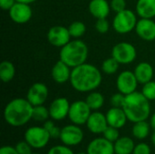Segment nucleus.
Here are the masks:
<instances>
[{"mask_svg":"<svg viewBox=\"0 0 155 154\" xmlns=\"http://www.w3.org/2000/svg\"><path fill=\"white\" fill-rule=\"evenodd\" d=\"M103 76L101 71L94 64L84 63L72 68L70 84L72 87L80 93H90L95 91L102 84Z\"/></svg>","mask_w":155,"mask_h":154,"instance_id":"1","label":"nucleus"},{"mask_svg":"<svg viewBox=\"0 0 155 154\" xmlns=\"http://www.w3.org/2000/svg\"><path fill=\"white\" fill-rule=\"evenodd\" d=\"M33 109L34 106L26 98H15L5 105L4 119L10 126H24L32 119Z\"/></svg>","mask_w":155,"mask_h":154,"instance_id":"2","label":"nucleus"},{"mask_svg":"<svg viewBox=\"0 0 155 154\" xmlns=\"http://www.w3.org/2000/svg\"><path fill=\"white\" fill-rule=\"evenodd\" d=\"M128 121L137 123L146 121L151 114L150 101L143 94L142 92H134L125 95V101L123 106Z\"/></svg>","mask_w":155,"mask_h":154,"instance_id":"3","label":"nucleus"},{"mask_svg":"<svg viewBox=\"0 0 155 154\" xmlns=\"http://www.w3.org/2000/svg\"><path fill=\"white\" fill-rule=\"evenodd\" d=\"M60 60L74 68L86 62L88 57L87 44L81 39H74L63 46L60 50Z\"/></svg>","mask_w":155,"mask_h":154,"instance_id":"4","label":"nucleus"},{"mask_svg":"<svg viewBox=\"0 0 155 154\" xmlns=\"http://www.w3.org/2000/svg\"><path fill=\"white\" fill-rule=\"evenodd\" d=\"M137 22V14L126 8L122 12L116 13L113 19L112 25L116 33L125 34L135 29Z\"/></svg>","mask_w":155,"mask_h":154,"instance_id":"5","label":"nucleus"},{"mask_svg":"<svg viewBox=\"0 0 155 154\" xmlns=\"http://www.w3.org/2000/svg\"><path fill=\"white\" fill-rule=\"evenodd\" d=\"M51 136L44 126H32L25 132V141L27 142L33 149H43L45 148Z\"/></svg>","mask_w":155,"mask_h":154,"instance_id":"6","label":"nucleus"},{"mask_svg":"<svg viewBox=\"0 0 155 154\" xmlns=\"http://www.w3.org/2000/svg\"><path fill=\"white\" fill-rule=\"evenodd\" d=\"M112 56L120 64H129L134 62L137 51L134 44L128 42H120L112 49Z\"/></svg>","mask_w":155,"mask_h":154,"instance_id":"7","label":"nucleus"},{"mask_svg":"<svg viewBox=\"0 0 155 154\" xmlns=\"http://www.w3.org/2000/svg\"><path fill=\"white\" fill-rule=\"evenodd\" d=\"M91 113L92 110L85 101H75L70 105L68 118L72 123L80 126L86 124Z\"/></svg>","mask_w":155,"mask_h":154,"instance_id":"8","label":"nucleus"},{"mask_svg":"<svg viewBox=\"0 0 155 154\" xmlns=\"http://www.w3.org/2000/svg\"><path fill=\"white\" fill-rule=\"evenodd\" d=\"M59 139L61 143L66 146H77L84 140V132L79 125L74 123L68 124L61 129Z\"/></svg>","mask_w":155,"mask_h":154,"instance_id":"9","label":"nucleus"},{"mask_svg":"<svg viewBox=\"0 0 155 154\" xmlns=\"http://www.w3.org/2000/svg\"><path fill=\"white\" fill-rule=\"evenodd\" d=\"M138 84L139 83L134 73L130 70L121 72L116 79V87L118 91L124 95L136 92Z\"/></svg>","mask_w":155,"mask_h":154,"instance_id":"10","label":"nucleus"},{"mask_svg":"<svg viewBox=\"0 0 155 154\" xmlns=\"http://www.w3.org/2000/svg\"><path fill=\"white\" fill-rule=\"evenodd\" d=\"M71 37L68 27L63 25L52 26L47 32V40L49 44L54 47L62 48L71 41Z\"/></svg>","mask_w":155,"mask_h":154,"instance_id":"11","label":"nucleus"},{"mask_svg":"<svg viewBox=\"0 0 155 154\" xmlns=\"http://www.w3.org/2000/svg\"><path fill=\"white\" fill-rule=\"evenodd\" d=\"M8 13L11 20L18 25L28 23L33 16V11L30 5L20 2H15Z\"/></svg>","mask_w":155,"mask_h":154,"instance_id":"12","label":"nucleus"},{"mask_svg":"<svg viewBox=\"0 0 155 154\" xmlns=\"http://www.w3.org/2000/svg\"><path fill=\"white\" fill-rule=\"evenodd\" d=\"M71 103L65 97L55 98L49 106L50 118L54 121H62L68 117Z\"/></svg>","mask_w":155,"mask_h":154,"instance_id":"13","label":"nucleus"},{"mask_svg":"<svg viewBox=\"0 0 155 154\" xmlns=\"http://www.w3.org/2000/svg\"><path fill=\"white\" fill-rule=\"evenodd\" d=\"M48 97V88L43 83H35L30 86L26 93V99L33 106L42 105Z\"/></svg>","mask_w":155,"mask_h":154,"instance_id":"14","label":"nucleus"},{"mask_svg":"<svg viewBox=\"0 0 155 154\" xmlns=\"http://www.w3.org/2000/svg\"><path fill=\"white\" fill-rule=\"evenodd\" d=\"M88 154H115L114 143L104 137H97L92 140L86 148Z\"/></svg>","mask_w":155,"mask_h":154,"instance_id":"15","label":"nucleus"},{"mask_svg":"<svg viewBox=\"0 0 155 154\" xmlns=\"http://www.w3.org/2000/svg\"><path fill=\"white\" fill-rule=\"evenodd\" d=\"M134 30L137 35L144 41L155 40V22L153 18H141L138 20Z\"/></svg>","mask_w":155,"mask_h":154,"instance_id":"16","label":"nucleus"},{"mask_svg":"<svg viewBox=\"0 0 155 154\" xmlns=\"http://www.w3.org/2000/svg\"><path fill=\"white\" fill-rule=\"evenodd\" d=\"M88 130L94 134H103L108 127V123L105 114L101 112L94 111L86 123Z\"/></svg>","mask_w":155,"mask_h":154,"instance_id":"17","label":"nucleus"},{"mask_svg":"<svg viewBox=\"0 0 155 154\" xmlns=\"http://www.w3.org/2000/svg\"><path fill=\"white\" fill-rule=\"evenodd\" d=\"M71 73H72L71 67L62 60H59L52 67L51 76L56 84H63L70 81Z\"/></svg>","mask_w":155,"mask_h":154,"instance_id":"18","label":"nucleus"},{"mask_svg":"<svg viewBox=\"0 0 155 154\" xmlns=\"http://www.w3.org/2000/svg\"><path fill=\"white\" fill-rule=\"evenodd\" d=\"M105 116L107 119L108 125L116 129L123 128L128 121L125 112L123 108L120 107H112L107 111Z\"/></svg>","mask_w":155,"mask_h":154,"instance_id":"19","label":"nucleus"},{"mask_svg":"<svg viewBox=\"0 0 155 154\" xmlns=\"http://www.w3.org/2000/svg\"><path fill=\"white\" fill-rule=\"evenodd\" d=\"M88 8L90 14L96 19L107 18L112 10L107 0H91Z\"/></svg>","mask_w":155,"mask_h":154,"instance_id":"20","label":"nucleus"},{"mask_svg":"<svg viewBox=\"0 0 155 154\" xmlns=\"http://www.w3.org/2000/svg\"><path fill=\"white\" fill-rule=\"evenodd\" d=\"M139 84H144L153 80V67L147 62H142L136 65L134 71Z\"/></svg>","mask_w":155,"mask_h":154,"instance_id":"21","label":"nucleus"},{"mask_svg":"<svg viewBox=\"0 0 155 154\" xmlns=\"http://www.w3.org/2000/svg\"><path fill=\"white\" fill-rule=\"evenodd\" d=\"M135 10L137 15L141 18H153L155 16V0H138Z\"/></svg>","mask_w":155,"mask_h":154,"instance_id":"22","label":"nucleus"},{"mask_svg":"<svg viewBox=\"0 0 155 154\" xmlns=\"http://www.w3.org/2000/svg\"><path fill=\"white\" fill-rule=\"evenodd\" d=\"M115 154H133L135 144L133 139L128 136L120 137L115 143H114Z\"/></svg>","mask_w":155,"mask_h":154,"instance_id":"23","label":"nucleus"},{"mask_svg":"<svg viewBox=\"0 0 155 154\" xmlns=\"http://www.w3.org/2000/svg\"><path fill=\"white\" fill-rule=\"evenodd\" d=\"M151 124L146 121H141L134 123L132 133L134 138L138 140H144L150 135L151 133Z\"/></svg>","mask_w":155,"mask_h":154,"instance_id":"24","label":"nucleus"},{"mask_svg":"<svg viewBox=\"0 0 155 154\" xmlns=\"http://www.w3.org/2000/svg\"><path fill=\"white\" fill-rule=\"evenodd\" d=\"M15 75V67L13 63L9 61H3L0 64V79L6 84L11 82Z\"/></svg>","mask_w":155,"mask_h":154,"instance_id":"25","label":"nucleus"},{"mask_svg":"<svg viewBox=\"0 0 155 154\" xmlns=\"http://www.w3.org/2000/svg\"><path fill=\"white\" fill-rule=\"evenodd\" d=\"M85 102L92 111H98L104 104V97L101 93L93 91L88 93L85 98Z\"/></svg>","mask_w":155,"mask_h":154,"instance_id":"26","label":"nucleus"},{"mask_svg":"<svg viewBox=\"0 0 155 154\" xmlns=\"http://www.w3.org/2000/svg\"><path fill=\"white\" fill-rule=\"evenodd\" d=\"M68 30L74 39H80L86 32V25L82 21H74L68 26Z\"/></svg>","mask_w":155,"mask_h":154,"instance_id":"27","label":"nucleus"},{"mask_svg":"<svg viewBox=\"0 0 155 154\" xmlns=\"http://www.w3.org/2000/svg\"><path fill=\"white\" fill-rule=\"evenodd\" d=\"M49 118H50L49 109L46 108L45 106H44V104L34 106L33 115H32V119L33 120H35L36 122H44L45 123Z\"/></svg>","mask_w":155,"mask_h":154,"instance_id":"28","label":"nucleus"},{"mask_svg":"<svg viewBox=\"0 0 155 154\" xmlns=\"http://www.w3.org/2000/svg\"><path fill=\"white\" fill-rule=\"evenodd\" d=\"M119 65H120V64L112 56L110 58L105 59L103 62V64H102V71L106 74L112 75V74H114L118 71Z\"/></svg>","mask_w":155,"mask_h":154,"instance_id":"29","label":"nucleus"},{"mask_svg":"<svg viewBox=\"0 0 155 154\" xmlns=\"http://www.w3.org/2000/svg\"><path fill=\"white\" fill-rule=\"evenodd\" d=\"M45 129L48 132L49 135L51 136V138L53 139H57L60 137V133H61V129L59 127H57L54 123L51 120H47L44 123Z\"/></svg>","mask_w":155,"mask_h":154,"instance_id":"30","label":"nucleus"},{"mask_svg":"<svg viewBox=\"0 0 155 154\" xmlns=\"http://www.w3.org/2000/svg\"><path fill=\"white\" fill-rule=\"evenodd\" d=\"M142 93L149 101H155V81L152 80L144 84L142 89Z\"/></svg>","mask_w":155,"mask_h":154,"instance_id":"31","label":"nucleus"},{"mask_svg":"<svg viewBox=\"0 0 155 154\" xmlns=\"http://www.w3.org/2000/svg\"><path fill=\"white\" fill-rule=\"evenodd\" d=\"M104 137L107 139L108 141L112 143H115L119 138H120V133H119V129H116L114 127L109 126L105 129V131L103 133Z\"/></svg>","mask_w":155,"mask_h":154,"instance_id":"32","label":"nucleus"},{"mask_svg":"<svg viewBox=\"0 0 155 154\" xmlns=\"http://www.w3.org/2000/svg\"><path fill=\"white\" fill-rule=\"evenodd\" d=\"M47 154H74L73 150L69 146H66L64 144H59L53 146L48 152Z\"/></svg>","mask_w":155,"mask_h":154,"instance_id":"33","label":"nucleus"},{"mask_svg":"<svg viewBox=\"0 0 155 154\" xmlns=\"http://www.w3.org/2000/svg\"><path fill=\"white\" fill-rule=\"evenodd\" d=\"M110 24L107 20V18H100L96 20L95 23V29L100 34H105L109 31Z\"/></svg>","mask_w":155,"mask_h":154,"instance_id":"34","label":"nucleus"},{"mask_svg":"<svg viewBox=\"0 0 155 154\" xmlns=\"http://www.w3.org/2000/svg\"><path fill=\"white\" fill-rule=\"evenodd\" d=\"M15 150L16 152H18V154H32V147L31 145L25 142V140L24 141H21V142H18L15 145Z\"/></svg>","mask_w":155,"mask_h":154,"instance_id":"35","label":"nucleus"},{"mask_svg":"<svg viewBox=\"0 0 155 154\" xmlns=\"http://www.w3.org/2000/svg\"><path fill=\"white\" fill-rule=\"evenodd\" d=\"M125 101V95L123 94L122 93H117L113 94V96L111 97V104L113 107H120L123 108L124 103Z\"/></svg>","mask_w":155,"mask_h":154,"instance_id":"36","label":"nucleus"},{"mask_svg":"<svg viewBox=\"0 0 155 154\" xmlns=\"http://www.w3.org/2000/svg\"><path fill=\"white\" fill-rule=\"evenodd\" d=\"M110 6L114 12L119 13L126 9V1L125 0H111Z\"/></svg>","mask_w":155,"mask_h":154,"instance_id":"37","label":"nucleus"},{"mask_svg":"<svg viewBox=\"0 0 155 154\" xmlns=\"http://www.w3.org/2000/svg\"><path fill=\"white\" fill-rule=\"evenodd\" d=\"M152 150L151 147L145 143H141L135 145L134 150L133 152V154H151Z\"/></svg>","mask_w":155,"mask_h":154,"instance_id":"38","label":"nucleus"},{"mask_svg":"<svg viewBox=\"0 0 155 154\" xmlns=\"http://www.w3.org/2000/svg\"><path fill=\"white\" fill-rule=\"evenodd\" d=\"M15 0H0V6L4 11H9L10 8L15 4Z\"/></svg>","mask_w":155,"mask_h":154,"instance_id":"39","label":"nucleus"},{"mask_svg":"<svg viewBox=\"0 0 155 154\" xmlns=\"http://www.w3.org/2000/svg\"><path fill=\"white\" fill-rule=\"evenodd\" d=\"M0 154H18L15 147H12L10 145H5L1 147Z\"/></svg>","mask_w":155,"mask_h":154,"instance_id":"40","label":"nucleus"},{"mask_svg":"<svg viewBox=\"0 0 155 154\" xmlns=\"http://www.w3.org/2000/svg\"><path fill=\"white\" fill-rule=\"evenodd\" d=\"M150 124H151V127L155 130V113H153L150 118Z\"/></svg>","mask_w":155,"mask_h":154,"instance_id":"41","label":"nucleus"},{"mask_svg":"<svg viewBox=\"0 0 155 154\" xmlns=\"http://www.w3.org/2000/svg\"><path fill=\"white\" fill-rule=\"evenodd\" d=\"M16 2H20V3H25V4H29V5H31V4H33V3H35V1H37V0H15Z\"/></svg>","mask_w":155,"mask_h":154,"instance_id":"42","label":"nucleus"},{"mask_svg":"<svg viewBox=\"0 0 155 154\" xmlns=\"http://www.w3.org/2000/svg\"><path fill=\"white\" fill-rule=\"evenodd\" d=\"M151 141H152V143L155 146V130L154 132L153 133V134L151 135Z\"/></svg>","mask_w":155,"mask_h":154,"instance_id":"43","label":"nucleus"},{"mask_svg":"<svg viewBox=\"0 0 155 154\" xmlns=\"http://www.w3.org/2000/svg\"><path fill=\"white\" fill-rule=\"evenodd\" d=\"M76 154H88L87 152H78V153Z\"/></svg>","mask_w":155,"mask_h":154,"instance_id":"44","label":"nucleus"},{"mask_svg":"<svg viewBox=\"0 0 155 154\" xmlns=\"http://www.w3.org/2000/svg\"><path fill=\"white\" fill-rule=\"evenodd\" d=\"M32 154H40V153H37V152H33Z\"/></svg>","mask_w":155,"mask_h":154,"instance_id":"45","label":"nucleus"}]
</instances>
